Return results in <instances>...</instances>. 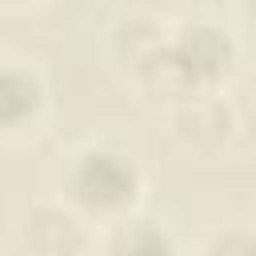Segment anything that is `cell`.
Returning a JSON list of instances; mask_svg holds the SVG:
<instances>
[{"label": "cell", "instance_id": "1", "mask_svg": "<svg viewBox=\"0 0 256 256\" xmlns=\"http://www.w3.org/2000/svg\"><path fill=\"white\" fill-rule=\"evenodd\" d=\"M64 188L80 208L108 216V212H124L136 200L140 176H136V164L124 152L84 148V152L72 156V164L64 172Z\"/></svg>", "mask_w": 256, "mask_h": 256}, {"label": "cell", "instance_id": "2", "mask_svg": "<svg viewBox=\"0 0 256 256\" xmlns=\"http://www.w3.org/2000/svg\"><path fill=\"white\" fill-rule=\"evenodd\" d=\"M44 108V84L20 64H0V136L28 128Z\"/></svg>", "mask_w": 256, "mask_h": 256}, {"label": "cell", "instance_id": "3", "mask_svg": "<svg viewBox=\"0 0 256 256\" xmlns=\"http://www.w3.org/2000/svg\"><path fill=\"white\" fill-rule=\"evenodd\" d=\"M108 256H180L176 240L152 224V220H136L128 228H120V236L112 240V252Z\"/></svg>", "mask_w": 256, "mask_h": 256}, {"label": "cell", "instance_id": "4", "mask_svg": "<svg viewBox=\"0 0 256 256\" xmlns=\"http://www.w3.org/2000/svg\"><path fill=\"white\" fill-rule=\"evenodd\" d=\"M204 256H252V244H248V236H236L232 232V236H216Z\"/></svg>", "mask_w": 256, "mask_h": 256}]
</instances>
